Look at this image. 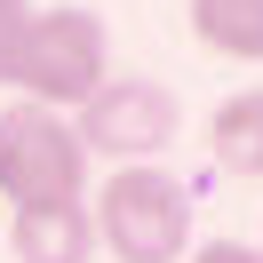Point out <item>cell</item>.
I'll use <instances>...</instances> for the list:
<instances>
[{
    "mask_svg": "<svg viewBox=\"0 0 263 263\" xmlns=\"http://www.w3.org/2000/svg\"><path fill=\"white\" fill-rule=\"evenodd\" d=\"M88 231L112 247V263H183L192 255V192L160 160L112 167L88 199Z\"/></svg>",
    "mask_w": 263,
    "mask_h": 263,
    "instance_id": "obj_1",
    "label": "cell"
},
{
    "mask_svg": "<svg viewBox=\"0 0 263 263\" xmlns=\"http://www.w3.org/2000/svg\"><path fill=\"white\" fill-rule=\"evenodd\" d=\"M112 80V48H104V16L64 0V8H32L16 56H8V88L48 112H80L96 88Z\"/></svg>",
    "mask_w": 263,
    "mask_h": 263,
    "instance_id": "obj_2",
    "label": "cell"
},
{
    "mask_svg": "<svg viewBox=\"0 0 263 263\" xmlns=\"http://www.w3.org/2000/svg\"><path fill=\"white\" fill-rule=\"evenodd\" d=\"M0 199L16 208H80L88 199V152L72 136V112L48 104H0Z\"/></svg>",
    "mask_w": 263,
    "mask_h": 263,
    "instance_id": "obj_3",
    "label": "cell"
},
{
    "mask_svg": "<svg viewBox=\"0 0 263 263\" xmlns=\"http://www.w3.org/2000/svg\"><path fill=\"white\" fill-rule=\"evenodd\" d=\"M183 112L160 80H136V72H112L96 96L72 112V136H80L88 160H112V167H136V160H160L176 144Z\"/></svg>",
    "mask_w": 263,
    "mask_h": 263,
    "instance_id": "obj_4",
    "label": "cell"
},
{
    "mask_svg": "<svg viewBox=\"0 0 263 263\" xmlns=\"http://www.w3.org/2000/svg\"><path fill=\"white\" fill-rule=\"evenodd\" d=\"M8 247H16V263H88L96 255L88 199L80 208H16L8 215Z\"/></svg>",
    "mask_w": 263,
    "mask_h": 263,
    "instance_id": "obj_5",
    "label": "cell"
},
{
    "mask_svg": "<svg viewBox=\"0 0 263 263\" xmlns=\"http://www.w3.org/2000/svg\"><path fill=\"white\" fill-rule=\"evenodd\" d=\"M208 152L223 176L239 183H263V88H239L208 112Z\"/></svg>",
    "mask_w": 263,
    "mask_h": 263,
    "instance_id": "obj_6",
    "label": "cell"
},
{
    "mask_svg": "<svg viewBox=\"0 0 263 263\" xmlns=\"http://www.w3.org/2000/svg\"><path fill=\"white\" fill-rule=\"evenodd\" d=\"M183 24L223 64H263V0H183Z\"/></svg>",
    "mask_w": 263,
    "mask_h": 263,
    "instance_id": "obj_7",
    "label": "cell"
},
{
    "mask_svg": "<svg viewBox=\"0 0 263 263\" xmlns=\"http://www.w3.org/2000/svg\"><path fill=\"white\" fill-rule=\"evenodd\" d=\"M32 8H40V0H0V88H8V56H16V40H24V24H32Z\"/></svg>",
    "mask_w": 263,
    "mask_h": 263,
    "instance_id": "obj_8",
    "label": "cell"
},
{
    "mask_svg": "<svg viewBox=\"0 0 263 263\" xmlns=\"http://www.w3.org/2000/svg\"><path fill=\"white\" fill-rule=\"evenodd\" d=\"M183 263H263V247H247V239H208V247H192Z\"/></svg>",
    "mask_w": 263,
    "mask_h": 263,
    "instance_id": "obj_9",
    "label": "cell"
}]
</instances>
